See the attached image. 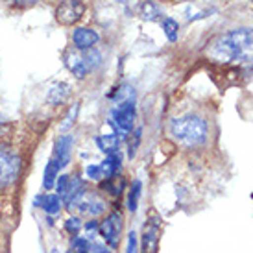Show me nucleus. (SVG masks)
Here are the masks:
<instances>
[{"instance_id": "nucleus-30", "label": "nucleus", "mask_w": 253, "mask_h": 253, "mask_svg": "<svg viewBox=\"0 0 253 253\" xmlns=\"http://www.w3.org/2000/svg\"><path fill=\"white\" fill-rule=\"evenodd\" d=\"M52 253H57V250H52Z\"/></svg>"}, {"instance_id": "nucleus-6", "label": "nucleus", "mask_w": 253, "mask_h": 253, "mask_svg": "<svg viewBox=\"0 0 253 253\" xmlns=\"http://www.w3.org/2000/svg\"><path fill=\"white\" fill-rule=\"evenodd\" d=\"M98 231L102 235V239L106 240V244L117 248L120 240V231H122V214L117 211L111 212L104 222L98 224Z\"/></svg>"}, {"instance_id": "nucleus-19", "label": "nucleus", "mask_w": 253, "mask_h": 253, "mask_svg": "<svg viewBox=\"0 0 253 253\" xmlns=\"http://www.w3.org/2000/svg\"><path fill=\"white\" fill-rule=\"evenodd\" d=\"M177 30H179V26H177V22L174 21V19H165V21H163V32H165V36H167L169 41H172V42L176 41Z\"/></svg>"}, {"instance_id": "nucleus-28", "label": "nucleus", "mask_w": 253, "mask_h": 253, "mask_svg": "<svg viewBox=\"0 0 253 253\" xmlns=\"http://www.w3.org/2000/svg\"><path fill=\"white\" fill-rule=\"evenodd\" d=\"M91 253H109V250L106 246H102V244H92Z\"/></svg>"}, {"instance_id": "nucleus-17", "label": "nucleus", "mask_w": 253, "mask_h": 253, "mask_svg": "<svg viewBox=\"0 0 253 253\" xmlns=\"http://www.w3.org/2000/svg\"><path fill=\"white\" fill-rule=\"evenodd\" d=\"M141 192H142V183L139 179H135L131 189H129V194H127V209L131 212L137 211L139 207V200H141Z\"/></svg>"}, {"instance_id": "nucleus-3", "label": "nucleus", "mask_w": 253, "mask_h": 253, "mask_svg": "<svg viewBox=\"0 0 253 253\" xmlns=\"http://www.w3.org/2000/svg\"><path fill=\"white\" fill-rule=\"evenodd\" d=\"M22 161L11 146L0 142V190L9 189L19 179Z\"/></svg>"}, {"instance_id": "nucleus-9", "label": "nucleus", "mask_w": 253, "mask_h": 253, "mask_svg": "<svg viewBox=\"0 0 253 253\" xmlns=\"http://www.w3.org/2000/svg\"><path fill=\"white\" fill-rule=\"evenodd\" d=\"M72 42L78 50H89L98 42V34L91 28H76L72 34Z\"/></svg>"}, {"instance_id": "nucleus-8", "label": "nucleus", "mask_w": 253, "mask_h": 253, "mask_svg": "<svg viewBox=\"0 0 253 253\" xmlns=\"http://www.w3.org/2000/svg\"><path fill=\"white\" fill-rule=\"evenodd\" d=\"M85 11V6L82 0H63L56 11L57 21L61 24H72L82 19Z\"/></svg>"}, {"instance_id": "nucleus-24", "label": "nucleus", "mask_w": 253, "mask_h": 253, "mask_svg": "<svg viewBox=\"0 0 253 253\" xmlns=\"http://www.w3.org/2000/svg\"><path fill=\"white\" fill-rule=\"evenodd\" d=\"M137 244H139V240H137V235H135V231H129V233H127L126 253H137Z\"/></svg>"}, {"instance_id": "nucleus-7", "label": "nucleus", "mask_w": 253, "mask_h": 253, "mask_svg": "<svg viewBox=\"0 0 253 253\" xmlns=\"http://www.w3.org/2000/svg\"><path fill=\"white\" fill-rule=\"evenodd\" d=\"M72 146H74V137L72 135H61L54 144V152L50 157V163H54L57 167V170L65 169L69 161H71Z\"/></svg>"}, {"instance_id": "nucleus-16", "label": "nucleus", "mask_w": 253, "mask_h": 253, "mask_svg": "<svg viewBox=\"0 0 253 253\" xmlns=\"http://www.w3.org/2000/svg\"><path fill=\"white\" fill-rule=\"evenodd\" d=\"M82 59H84V63H85V67H87V71H89V72L96 71L100 65H102V56H100V54L94 48L84 50V54H82Z\"/></svg>"}, {"instance_id": "nucleus-13", "label": "nucleus", "mask_w": 253, "mask_h": 253, "mask_svg": "<svg viewBox=\"0 0 253 253\" xmlns=\"http://www.w3.org/2000/svg\"><path fill=\"white\" fill-rule=\"evenodd\" d=\"M41 209L50 216H56L61 211V198L57 194H44V200H42Z\"/></svg>"}, {"instance_id": "nucleus-26", "label": "nucleus", "mask_w": 253, "mask_h": 253, "mask_svg": "<svg viewBox=\"0 0 253 253\" xmlns=\"http://www.w3.org/2000/svg\"><path fill=\"white\" fill-rule=\"evenodd\" d=\"M139 141H141V131L137 129V131H135V142L133 141L129 142V157H133V155H135V152H137V146H139Z\"/></svg>"}, {"instance_id": "nucleus-15", "label": "nucleus", "mask_w": 253, "mask_h": 253, "mask_svg": "<svg viewBox=\"0 0 253 253\" xmlns=\"http://www.w3.org/2000/svg\"><path fill=\"white\" fill-rule=\"evenodd\" d=\"M57 177H59V170H57V167L54 165V163H50L44 167V174H42V187L46 190L54 189L56 187V181Z\"/></svg>"}, {"instance_id": "nucleus-10", "label": "nucleus", "mask_w": 253, "mask_h": 253, "mask_svg": "<svg viewBox=\"0 0 253 253\" xmlns=\"http://www.w3.org/2000/svg\"><path fill=\"white\" fill-rule=\"evenodd\" d=\"M159 246V225L152 224L144 229L142 235V253H157Z\"/></svg>"}, {"instance_id": "nucleus-22", "label": "nucleus", "mask_w": 253, "mask_h": 253, "mask_svg": "<svg viewBox=\"0 0 253 253\" xmlns=\"http://www.w3.org/2000/svg\"><path fill=\"white\" fill-rule=\"evenodd\" d=\"M82 227H84V225H82V220H80L78 216H72V218H69V220L65 222V229H67V233H71L72 237H74V235H78Z\"/></svg>"}, {"instance_id": "nucleus-29", "label": "nucleus", "mask_w": 253, "mask_h": 253, "mask_svg": "<svg viewBox=\"0 0 253 253\" xmlns=\"http://www.w3.org/2000/svg\"><path fill=\"white\" fill-rule=\"evenodd\" d=\"M85 229H87V231H94V229H98V222H96V220L87 222V224H85Z\"/></svg>"}, {"instance_id": "nucleus-18", "label": "nucleus", "mask_w": 253, "mask_h": 253, "mask_svg": "<svg viewBox=\"0 0 253 253\" xmlns=\"http://www.w3.org/2000/svg\"><path fill=\"white\" fill-rule=\"evenodd\" d=\"M102 189L106 190V192H109L111 196H119L120 192H122V189H124V181H122V177L117 179V177L113 176V177H109V179H104Z\"/></svg>"}, {"instance_id": "nucleus-2", "label": "nucleus", "mask_w": 253, "mask_h": 253, "mask_svg": "<svg viewBox=\"0 0 253 253\" xmlns=\"http://www.w3.org/2000/svg\"><path fill=\"white\" fill-rule=\"evenodd\" d=\"M170 135L176 139L179 144L187 148L202 146L207 141L209 126L202 117L198 115H183L170 122Z\"/></svg>"}, {"instance_id": "nucleus-1", "label": "nucleus", "mask_w": 253, "mask_h": 253, "mask_svg": "<svg viewBox=\"0 0 253 253\" xmlns=\"http://www.w3.org/2000/svg\"><path fill=\"white\" fill-rule=\"evenodd\" d=\"M207 56L216 63H252L253 28H237L216 37Z\"/></svg>"}, {"instance_id": "nucleus-20", "label": "nucleus", "mask_w": 253, "mask_h": 253, "mask_svg": "<svg viewBox=\"0 0 253 253\" xmlns=\"http://www.w3.org/2000/svg\"><path fill=\"white\" fill-rule=\"evenodd\" d=\"M72 250L74 253H91V242L89 239H84V237H72Z\"/></svg>"}, {"instance_id": "nucleus-14", "label": "nucleus", "mask_w": 253, "mask_h": 253, "mask_svg": "<svg viewBox=\"0 0 253 253\" xmlns=\"http://www.w3.org/2000/svg\"><path fill=\"white\" fill-rule=\"evenodd\" d=\"M67 65H69V69H71L72 74L76 78H80V80L87 76V72H89L80 54H71V56L67 57Z\"/></svg>"}, {"instance_id": "nucleus-27", "label": "nucleus", "mask_w": 253, "mask_h": 253, "mask_svg": "<svg viewBox=\"0 0 253 253\" xmlns=\"http://www.w3.org/2000/svg\"><path fill=\"white\" fill-rule=\"evenodd\" d=\"M76 111H78V104L71 109V113H69V117H67V122H63V126H61V129H67V127H69V126L72 124V122H74L72 119H76Z\"/></svg>"}, {"instance_id": "nucleus-11", "label": "nucleus", "mask_w": 253, "mask_h": 253, "mask_svg": "<svg viewBox=\"0 0 253 253\" xmlns=\"http://www.w3.org/2000/svg\"><path fill=\"white\" fill-rule=\"evenodd\" d=\"M120 142H122V137L117 133H111V135H98L96 137V146L98 150H102L104 154H115V152H119V146Z\"/></svg>"}, {"instance_id": "nucleus-12", "label": "nucleus", "mask_w": 253, "mask_h": 253, "mask_svg": "<svg viewBox=\"0 0 253 253\" xmlns=\"http://www.w3.org/2000/svg\"><path fill=\"white\" fill-rule=\"evenodd\" d=\"M69 94H71V87H69V85L67 84H56L48 91L46 100H48L52 106H57V104H63Z\"/></svg>"}, {"instance_id": "nucleus-25", "label": "nucleus", "mask_w": 253, "mask_h": 253, "mask_svg": "<svg viewBox=\"0 0 253 253\" xmlns=\"http://www.w3.org/2000/svg\"><path fill=\"white\" fill-rule=\"evenodd\" d=\"M7 4H11V6H17V7H26V6H32V4H36L37 0H4Z\"/></svg>"}, {"instance_id": "nucleus-5", "label": "nucleus", "mask_w": 253, "mask_h": 253, "mask_svg": "<svg viewBox=\"0 0 253 253\" xmlns=\"http://www.w3.org/2000/svg\"><path fill=\"white\" fill-rule=\"evenodd\" d=\"M71 211H80V212H85V214H91V216H98L102 212H106L107 209V204L106 200H102V198L96 194V192H92V190H80L76 196L71 200V204L67 205Z\"/></svg>"}, {"instance_id": "nucleus-21", "label": "nucleus", "mask_w": 253, "mask_h": 253, "mask_svg": "<svg viewBox=\"0 0 253 253\" xmlns=\"http://www.w3.org/2000/svg\"><path fill=\"white\" fill-rule=\"evenodd\" d=\"M69 187H71V176H67V174H63V176L57 177L56 189H57V196L61 198V200H65V196H67V192H69Z\"/></svg>"}, {"instance_id": "nucleus-23", "label": "nucleus", "mask_w": 253, "mask_h": 253, "mask_svg": "<svg viewBox=\"0 0 253 253\" xmlns=\"http://www.w3.org/2000/svg\"><path fill=\"white\" fill-rule=\"evenodd\" d=\"M87 177L92 179V181H100L102 179V172H100V165H89L87 167Z\"/></svg>"}, {"instance_id": "nucleus-4", "label": "nucleus", "mask_w": 253, "mask_h": 253, "mask_svg": "<svg viewBox=\"0 0 253 253\" xmlns=\"http://www.w3.org/2000/svg\"><path fill=\"white\" fill-rule=\"evenodd\" d=\"M135 117H137L135 98L124 100V102H120L119 106H115V109L111 113V119H109V124L117 129V135L122 137V135H127L129 131H133Z\"/></svg>"}]
</instances>
